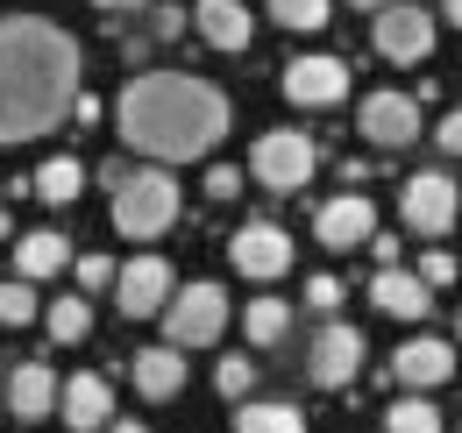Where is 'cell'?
<instances>
[{
  "label": "cell",
  "mask_w": 462,
  "mask_h": 433,
  "mask_svg": "<svg viewBox=\"0 0 462 433\" xmlns=\"http://www.w3.org/2000/svg\"><path fill=\"white\" fill-rule=\"evenodd\" d=\"M58 271H71V242H64L58 227H36V235L14 242V277L43 284V277H58Z\"/></svg>",
  "instance_id": "20"
},
{
  "label": "cell",
  "mask_w": 462,
  "mask_h": 433,
  "mask_svg": "<svg viewBox=\"0 0 462 433\" xmlns=\"http://www.w3.org/2000/svg\"><path fill=\"white\" fill-rule=\"evenodd\" d=\"M0 412H7V405H0Z\"/></svg>",
  "instance_id": "42"
},
{
  "label": "cell",
  "mask_w": 462,
  "mask_h": 433,
  "mask_svg": "<svg viewBox=\"0 0 462 433\" xmlns=\"http://www.w3.org/2000/svg\"><path fill=\"white\" fill-rule=\"evenodd\" d=\"M441 14H448V22L462 29V0H441Z\"/></svg>",
  "instance_id": "38"
},
{
  "label": "cell",
  "mask_w": 462,
  "mask_h": 433,
  "mask_svg": "<svg viewBox=\"0 0 462 433\" xmlns=\"http://www.w3.org/2000/svg\"><path fill=\"white\" fill-rule=\"evenodd\" d=\"M420 277L441 291V284H456V277H462V256H448V249H427V256H420Z\"/></svg>",
  "instance_id": "31"
},
{
  "label": "cell",
  "mask_w": 462,
  "mask_h": 433,
  "mask_svg": "<svg viewBox=\"0 0 462 433\" xmlns=\"http://www.w3.org/2000/svg\"><path fill=\"white\" fill-rule=\"evenodd\" d=\"M285 100L291 107H342L348 100V64L342 57H291L285 64Z\"/></svg>",
  "instance_id": "14"
},
{
  "label": "cell",
  "mask_w": 462,
  "mask_h": 433,
  "mask_svg": "<svg viewBox=\"0 0 462 433\" xmlns=\"http://www.w3.org/2000/svg\"><path fill=\"white\" fill-rule=\"evenodd\" d=\"M178 214H185V192H178L171 163H143L115 185V235L121 242H157L171 235Z\"/></svg>",
  "instance_id": "3"
},
{
  "label": "cell",
  "mask_w": 462,
  "mask_h": 433,
  "mask_svg": "<svg viewBox=\"0 0 462 433\" xmlns=\"http://www.w3.org/2000/svg\"><path fill=\"white\" fill-rule=\"evenodd\" d=\"M235 433H306V412L299 405H285V398H242L235 405Z\"/></svg>",
  "instance_id": "21"
},
{
  "label": "cell",
  "mask_w": 462,
  "mask_h": 433,
  "mask_svg": "<svg viewBox=\"0 0 462 433\" xmlns=\"http://www.w3.org/2000/svg\"><path fill=\"white\" fill-rule=\"evenodd\" d=\"M384 433H448L441 412H434V391H405L399 405L384 412Z\"/></svg>",
  "instance_id": "25"
},
{
  "label": "cell",
  "mask_w": 462,
  "mask_h": 433,
  "mask_svg": "<svg viewBox=\"0 0 462 433\" xmlns=\"http://www.w3.org/2000/svg\"><path fill=\"white\" fill-rule=\"evenodd\" d=\"M448 377H456V341H441V334H412V341H399L392 383H405V391H441Z\"/></svg>",
  "instance_id": "12"
},
{
  "label": "cell",
  "mask_w": 462,
  "mask_h": 433,
  "mask_svg": "<svg viewBox=\"0 0 462 433\" xmlns=\"http://www.w3.org/2000/svg\"><path fill=\"white\" fill-rule=\"evenodd\" d=\"M43 334H51L58 348L86 341V334H93V299H86V291H71V299H51V306H43Z\"/></svg>",
  "instance_id": "24"
},
{
  "label": "cell",
  "mask_w": 462,
  "mask_h": 433,
  "mask_svg": "<svg viewBox=\"0 0 462 433\" xmlns=\"http://www.w3.org/2000/svg\"><path fill=\"white\" fill-rule=\"evenodd\" d=\"M0 405H7V419H51L58 412V370L51 363H14Z\"/></svg>",
  "instance_id": "18"
},
{
  "label": "cell",
  "mask_w": 462,
  "mask_h": 433,
  "mask_svg": "<svg viewBox=\"0 0 462 433\" xmlns=\"http://www.w3.org/2000/svg\"><path fill=\"white\" fill-rule=\"evenodd\" d=\"M93 7H107V14H135V7H150V0H93Z\"/></svg>",
  "instance_id": "36"
},
{
  "label": "cell",
  "mask_w": 462,
  "mask_h": 433,
  "mask_svg": "<svg viewBox=\"0 0 462 433\" xmlns=\"http://www.w3.org/2000/svg\"><path fill=\"white\" fill-rule=\"evenodd\" d=\"M348 7H363V14H377V7H392V0H348Z\"/></svg>",
  "instance_id": "39"
},
{
  "label": "cell",
  "mask_w": 462,
  "mask_h": 433,
  "mask_svg": "<svg viewBox=\"0 0 462 433\" xmlns=\"http://www.w3.org/2000/svg\"><path fill=\"white\" fill-rule=\"evenodd\" d=\"M79 100V43L43 14L0 22V150L51 135Z\"/></svg>",
  "instance_id": "2"
},
{
  "label": "cell",
  "mask_w": 462,
  "mask_h": 433,
  "mask_svg": "<svg viewBox=\"0 0 462 433\" xmlns=\"http://www.w3.org/2000/svg\"><path fill=\"white\" fill-rule=\"evenodd\" d=\"M363 249H370V256H377V263H399V235H370V242H363Z\"/></svg>",
  "instance_id": "35"
},
{
  "label": "cell",
  "mask_w": 462,
  "mask_h": 433,
  "mask_svg": "<svg viewBox=\"0 0 462 433\" xmlns=\"http://www.w3.org/2000/svg\"><path fill=\"white\" fill-rule=\"evenodd\" d=\"M370 306L392 313V320H427V313H434V284H427L420 271H392V263H377V277H370Z\"/></svg>",
  "instance_id": "17"
},
{
  "label": "cell",
  "mask_w": 462,
  "mask_h": 433,
  "mask_svg": "<svg viewBox=\"0 0 462 433\" xmlns=\"http://www.w3.org/2000/svg\"><path fill=\"white\" fill-rule=\"evenodd\" d=\"M434 143H441L448 157H462V107H448V114H441V128H434Z\"/></svg>",
  "instance_id": "34"
},
{
  "label": "cell",
  "mask_w": 462,
  "mask_h": 433,
  "mask_svg": "<svg viewBox=\"0 0 462 433\" xmlns=\"http://www.w3.org/2000/svg\"><path fill=\"white\" fill-rule=\"evenodd\" d=\"M306 377H313V391H348V383L363 377V327L320 320L313 348H306Z\"/></svg>",
  "instance_id": "8"
},
{
  "label": "cell",
  "mask_w": 462,
  "mask_h": 433,
  "mask_svg": "<svg viewBox=\"0 0 462 433\" xmlns=\"http://www.w3.org/2000/svg\"><path fill=\"white\" fill-rule=\"evenodd\" d=\"M342 299H348V284H342L335 271H313V277H306V306H313L320 320H328V313H335Z\"/></svg>",
  "instance_id": "29"
},
{
  "label": "cell",
  "mask_w": 462,
  "mask_h": 433,
  "mask_svg": "<svg viewBox=\"0 0 462 433\" xmlns=\"http://www.w3.org/2000/svg\"><path fill=\"white\" fill-rule=\"evenodd\" d=\"M36 313H43L36 284H29V277H7V284H0V327H36Z\"/></svg>",
  "instance_id": "27"
},
{
  "label": "cell",
  "mask_w": 462,
  "mask_h": 433,
  "mask_svg": "<svg viewBox=\"0 0 462 433\" xmlns=\"http://www.w3.org/2000/svg\"><path fill=\"white\" fill-rule=\"evenodd\" d=\"M313 235H320V249H363V242L377 235V207H370L363 192H335V199L313 214Z\"/></svg>",
  "instance_id": "15"
},
{
  "label": "cell",
  "mask_w": 462,
  "mask_h": 433,
  "mask_svg": "<svg viewBox=\"0 0 462 433\" xmlns=\"http://www.w3.org/2000/svg\"><path fill=\"white\" fill-rule=\"evenodd\" d=\"M128 377H135V391H143L150 405H164V398H178V391H185V348H178V341L135 348V355H128Z\"/></svg>",
  "instance_id": "19"
},
{
  "label": "cell",
  "mask_w": 462,
  "mask_h": 433,
  "mask_svg": "<svg viewBox=\"0 0 462 433\" xmlns=\"http://www.w3.org/2000/svg\"><path fill=\"white\" fill-rule=\"evenodd\" d=\"M214 383H221V398H235V405H242V398L256 391V363H249V355H221Z\"/></svg>",
  "instance_id": "28"
},
{
  "label": "cell",
  "mask_w": 462,
  "mask_h": 433,
  "mask_svg": "<svg viewBox=\"0 0 462 433\" xmlns=\"http://www.w3.org/2000/svg\"><path fill=\"white\" fill-rule=\"evenodd\" d=\"M434 14L427 7H412V0H392V7H377L370 14V51L384 57V64H420V57H434Z\"/></svg>",
  "instance_id": "7"
},
{
  "label": "cell",
  "mask_w": 462,
  "mask_h": 433,
  "mask_svg": "<svg viewBox=\"0 0 462 433\" xmlns=\"http://www.w3.org/2000/svg\"><path fill=\"white\" fill-rule=\"evenodd\" d=\"M29 192H36L43 207H71V199L86 192V163H79V157H51L36 178H29Z\"/></svg>",
  "instance_id": "22"
},
{
  "label": "cell",
  "mask_w": 462,
  "mask_h": 433,
  "mask_svg": "<svg viewBox=\"0 0 462 433\" xmlns=\"http://www.w3.org/2000/svg\"><path fill=\"white\" fill-rule=\"evenodd\" d=\"M242 334H249V348H278V341L291 334V306L271 299V291L249 299V306H242Z\"/></svg>",
  "instance_id": "23"
},
{
  "label": "cell",
  "mask_w": 462,
  "mask_h": 433,
  "mask_svg": "<svg viewBox=\"0 0 462 433\" xmlns=\"http://www.w3.org/2000/svg\"><path fill=\"white\" fill-rule=\"evenodd\" d=\"M313 170H320V150H313V135H299V128H263L256 150H249V178H256L263 192H306Z\"/></svg>",
  "instance_id": "5"
},
{
  "label": "cell",
  "mask_w": 462,
  "mask_h": 433,
  "mask_svg": "<svg viewBox=\"0 0 462 433\" xmlns=\"http://www.w3.org/2000/svg\"><path fill=\"white\" fill-rule=\"evenodd\" d=\"M58 419L71 433H107L115 419V383L100 377V370H79V377L58 383Z\"/></svg>",
  "instance_id": "13"
},
{
  "label": "cell",
  "mask_w": 462,
  "mask_h": 433,
  "mask_svg": "<svg viewBox=\"0 0 462 433\" xmlns=\"http://www.w3.org/2000/svg\"><path fill=\"white\" fill-rule=\"evenodd\" d=\"M328 14H335V0H271V22H278V29H291V36L328 29Z\"/></svg>",
  "instance_id": "26"
},
{
  "label": "cell",
  "mask_w": 462,
  "mask_h": 433,
  "mask_svg": "<svg viewBox=\"0 0 462 433\" xmlns=\"http://www.w3.org/2000/svg\"><path fill=\"white\" fill-rule=\"evenodd\" d=\"M228 263L249 277V284H278V277L291 271V235L278 220H242L228 235Z\"/></svg>",
  "instance_id": "9"
},
{
  "label": "cell",
  "mask_w": 462,
  "mask_h": 433,
  "mask_svg": "<svg viewBox=\"0 0 462 433\" xmlns=\"http://www.w3.org/2000/svg\"><path fill=\"white\" fill-rule=\"evenodd\" d=\"M157 320H164V341H178V348H214V341L228 334V291H221L214 277L178 284Z\"/></svg>",
  "instance_id": "4"
},
{
  "label": "cell",
  "mask_w": 462,
  "mask_h": 433,
  "mask_svg": "<svg viewBox=\"0 0 462 433\" xmlns=\"http://www.w3.org/2000/svg\"><path fill=\"white\" fill-rule=\"evenodd\" d=\"M356 135L370 150H412L420 143V93H370L356 107Z\"/></svg>",
  "instance_id": "10"
},
{
  "label": "cell",
  "mask_w": 462,
  "mask_h": 433,
  "mask_svg": "<svg viewBox=\"0 0 462 433\" xmlns=\"http://www.w3.org/2000/svg\"><path fill=\"white\" fill-rule=\"evenodd\" d=\"M456 341H462V313H456Z\"/></svg>",
  "instance_id": "41"
},
{
  "label": "cell",
  "mask_w": 462,
  "mask_h": 433,
  "mask_svg": "<svg viewBox=\"0 0 462 433\" xmlns=\"http://www.w3.org/2000/svg\"><path fill=\"white\" fill-rule=\"evenodd\" d=\"M399 220L412 227V235L441 242V235L462 220V185L448 178V170H412V178H405V192H399Z\"/></svg>",
  "instance_id": "6"
},
{
  "label": "cell",
  "mask_w": 462,
  "mask_h": 433,
  "mask_svg": "<svg viewBox=\"0 0 462 433\" xmlns=\"http://www.w3.org/2000/svg\"><path fill=\"white\" fill-rule=\"evenodd\" d=\"M228 93L221 86H207V78H192V71H143V78H128L115 100V128L121 143L135 150L143 163H199L221 150V135H228Z\"/></svg>",
  "instance_id": "1"
},
{
  "label": "cell",
  "mask_w": 462,
  "mask_h": 433,
  "mask_svg": "<svg viewBox=\"0 0 462 433\" xmlns=\"http://www.w3.org/2000/svg\"><path fill=\"white\" fill-rule=\"evenodd\" d=\"M171 291H178L171 263H164V256H150V249H143L135 263H121V271H115V306H121V320H157Z\"/></svg>",
  "instance_id": "11"
},
{
  "label": "cell",
  "mask_w": 462,
  "mask_h": 433,
  "mask_svg": "<svg viewBox=\"0 0 462 433\" xmlns=\"http://www.w3.org/2000/svg\"><path fill=\"white\" fill-rule=\"evenodd\" d=\"M150 36H157V43H178V36H185V7H164V0H150Z\"/></svg>",
  "instance_id": "32"
},
{
  "label": "cell",
  "mask_w": 462,
  "mask_h": 433,
  "mask_svg": "<svg viewBox=\"0 0 462 433\" xmlns=\"http://www.w3.org/2000/svg\"><path fill=\"white\" fill-rule=\"evenodd\" d=\"M107 433H150L143 419H107Z\"/></svg>",
  "instance_id": "37"
},
{
  "label": "cell",
  "mask_w": 462,
  "mask_h": 433,
  "mask_svg": "<svg viewBox=\"0 0 462 433\" xmlns=\"http://www.w3.org/2000/svg\"><path fill=\"white\" fill-rule=\"evenodd\" d=\"M192 29L207 36V51H228V57L256 43V14L242 0H192Z\"/></svg>",
  "instance_id": "16"
},
{
  "label": "cell",
  "mask_w": 462,
  "mask_h": 433,
  "mask_svg": "<svg viewBox=\"0 0 462 433\" xmlns=\"http://www.w3.org/2000/svg\"><path fill=\"white\" fill-rule=\"evenodd\" d=\"M7 235H14V220H7V207H0V242H7Z\"/></svg>",
  "instance_id": "40"
},
{
  "label": "cell",
  "mask_w": 462,
  "mask_h": 433,
  "mask_svg": "<svg viewBox=\"0 0 462 433\" xmlns=\"http://www.w3.org/2000/svg\"><path fill=\"white\" fill-rule=\"evenodd\" d=\"M71 271H79V291H86V299H100V291H115V256H79V263H71Z\"/></svg>",
  "instance_id": "30"
},
{
  "label": "cell",
  "mask_w": 462,
  "mask_h": 433,
  "mask_svg": "<svg viewBox=\"0 0 462 433\" xmlns=\"http://www.w3.org/2000/svg\"><path fill=\"white\" fill-rule=\"evenodd\" d=\"M207 199H242V170H235V163H214V170H207Z\"/></svg>",
  "instance_id": "33"
}]
</instances>
